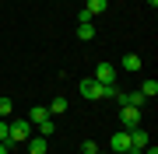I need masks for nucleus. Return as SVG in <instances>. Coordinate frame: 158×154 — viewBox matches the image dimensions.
Returning a JSON list of instances; mask_svg holds the SVG:
<instances>
[{"label":"nucleus","mask_w":158,"mask_h":154,"mask_svg":"<svg viewBox=\"0 0 158 154\" xmlns=\"http://www.w3.org/2000/svg\"><path fill=\"white\" fill-rule=\"evenodd\" d=\"M95 154H109V151H95Z\"/></svg>","instance_id":"nucleus-22"},{"label":"nucleus","mask_w":158,"mask_h":154,"mask_svg":"<svg viewBox=\"0 0 158 154\" xmlns=\"http://www.w3.org/2000/svg\"><path fill=\"white\" fill-rule=\"evenodd\" d=\"M85 11H88L91 18H98V14H106V11H109V0H88Z\"/></svg>","instance_id":"nucleus-9"},{"label":"nucleus","mask_w":158,"mask_h":154,"mask_svg":"<svg viewBox=\"0 0 158 154\" xmlns=\"http://www.w3.org/2000/svg\"><path fill=\"white\" fill-rule=\"evenodd\" d=\"M42 119H49V109H46V105H35L32 112H28V123H32V126H39Z\"/></svg>","instance_id":"nucleus-11"},{"label":"nucleus","mask_w":158,"mask_h":154,"mask_svg":"<svg viewBox=\"0 0 158 154\" xmlns=\"http://www.w3.org/2000/svg\"><path fill=\"white\" fill-rule=\"evenodd\" d=\"M95 81L98 84H116V67L113 63H98L95 67Z\"/></svg>","instance_id":"nucleus-5"},{"label":"nucleus","mask_w":158,"mask_h":154,"mask_svg":"<svg viewBox=\"0 0 158 154\" xmlns=\"http://www.w3.org/2000/svg\"><path fill=\"white\" fill-rule=\"evenodd\" d=\"M0 154H11V144L7 140H0Z\"/></svg>","instance_id":"nucleus-19"},{"label":"nucleus","mask_w":158,"mask_h":154,"mask_svg":"<svg viewBox=\"0 0 158 154\" xmlns=\"http://www.w3.org/2000/svg\"><path fill=\"white\" fill-rule=\"evenodd\" d=\"M141 95L148 98V102H151V98L158 95V81H151V77H144V84H141Z\"/></svg>","instance_id":"nucleus-14"},{"label":"nucleus","mask_w":158,"mask_h":154,"mask_svg":"<svg viewBox=\"0 0 158 154\" xmlns=\"http://www.w3.org/2000/svg\"><path fill=\"white\" fill-rule=\"evenodd\" d=\"M11 137V119H0V140Z\"/></svg>","instance_id":"nucleus-17"},{"label":"nucleus","mask_w":158,"mask_h":154,"mask_svg":"<svg viewBox=\"0 0 158 154\" xmlns=\"http://www.w3.org/2000/svg\"><path fill=\"white\" fill-rule=\"evenodd\" d=\"M77 91L85 95L88 102H98V98H102V84H98L95 77H85V81H81V88H77Z\"/></svg>","instance_id":"nucleus-4"},{"label":"nucleus","mask_w":158,"mask_h":154,"mask_svg":"<svg viewBox=\"0 0 158 154\" xmlns=\"http://www.w3.org/2000/svg\"><path fill=\"white\" fill-rule=\"evenodd\" d=\"M11 112H14V102H11V98H0V119H11Z\"/></svg>","instance_id":"nucleus-16"},{"label":"nucleus","mask_w":158,"mask_h":154,"mask_svg":"<svg viewBox=\"0 0 158 154\" xmlns=\"http://www.w3.org/2000/svg\"><path fill=\"white\" fill-rule=\"evenodd\" d=\"M116 102H119V105H130V109H144V105H148V98H144L141 91H130V95L119 91V95H116Z\"/></svg>","instance_id":"nucleus-6"},{"label":"nucleus","mask_w":158,"mask_h":154,"mask_svg":"<svg viewBox=\"0 0 158 154\" xmlns=\"http://www.w3.org/2000/svg\"><path fill=\"white\" fill-rule=\"evenodd\" d=\"M32 137V123L28 119H11V137H7V144H25Z\"/></svg>","instance_id":"nucleus-1"},{"label":"nucleus","mask_w":158,"mask_h":154,"mask_svg":"<svg viewBox=\"0 0 158 154\" xmlns=\"http://www.w3.org/2000/svg\"><path fill=\"white\" fill-rule=\"evenodd\" d=\"M53 133H56V123H53V116H49V119L39 123V137H53Z\"/></svg>","instance_id":"nucleus-15"},{"label":"nucleus","mask_w":158,"mask_h":154,"mask_svg":"<svg viewBox=\"0 0 158 154\" xmlns=\"http://www.w3.org/2000/svg\"><path fill=\"white\" fill-rule=\"evenodd\" d=\"M148 144H151V137H148L141 126H137V130H130V147H134V151H144Z\"/></svg>","instance_id":"nucleus-7"},{"label":"nucleus","mask_w":158,"mask_h":154,"mask_svg":"<svg viewBox=\"0 0 158 154\" xmlns=\"http://www.w3.org/2000/svg\"><path fill=\"white\" fill-rule=\"evenodd\" d=\"M28 154H46V137H28Z\"/></svg>","instance_id":"nucleus-12"},{"label":"nucleus","mask_w":158,"mask_h":154,"mask_svg":"<svg viewBox=\"0 0 158 154\" xmlns=\"http://www.w3.org/2000/svg\"><path fill=\"white\" fill-rule=\"evenodd\" d=\"M77 39L81 42H91V39H95V21H77Z\"/></svg>","instance_id":"nucleus-8"},{"label":"nucleus","mask_w":158,"mask_h":154,"mask_svg":"<svg viewBox=\"0 0 158 154\" xmlns=\"http://www.w3.org/2000/svg\"><path fill=\"white\" fill-rule=\"evenodd\" d=\"M46 109H49V116H63V112H67V98H63V95H60V98H53Z\"/></svg>","instance_id":"nucleus-13"},{"label":"nucleus","mask_w":158,"mask_h":154,"mask_svg":"<svg viewBox=\"0 0 158 154\" xmlns=\"http://www.w3.org/2000/svg\"><path fill=\"white\" fill-rule=\"evenodd\" d=\"M123 70L127 74H137V70H141V56H137V53H127L123 56Z\"/></svg>","instance_id":"nucleus-10"},{"label":"nucleus","mask_w":158,"mask_h":154,"mask_svg":"<svg viewBox=\"0 0 158 154\" xmlns=\"http://www.w3.org/2000/svg\"><path fill=\"white\" fill-rule=\"evenodd\" d=\"M141 154H158V147H155V144H148V147H144Z\"/></svg>","instance_id":"nucleus-20"},{"label":"nucleus","mask_w":158,"mask_h":154,"mask_svg":"<svg viewBox=\"0 0 158 154\" xmlns=\"http://www.w3.org/2000/svg\"><path fill=\"white\" fill-rule=\"evenodd\" d=\"M95 151H98L95 140H85V144H81V154H95Z\"/></svg>","instance_id":"nucleus-18"},{"label":"nucleus","mask_w":158,"mask_h":154,"mask_svg":"<svg viewBox=\"0 0 158 154\" xmlns=\"http://www.w3.org/2000/svg\"><path fill=\"white\" fill-rule=\"evenodd\" d=\"M123 151H130V130H119L109 137V154H123Z\"/></svg>","instance_id":"nucleus-3"},{"label":"nucleus","mask_w":158,"mask_h":154,"mask_svg":"<svg viewBox=\"0 0 158 154\" xmlns=\"http://www.w3.org/2000/svg\"><path fill=\"white\" fill-rule=\"evenodd\" d=\"M119 123H123V130H137V126H141V109L119 105Z\"/></svg>","instance_id":"nucleus-2"},{"label":"nucleus","mask_w":158,"mask_h":154,"mask_svg":"<svg viewBox=\"0 0 158 154\" xmlns=\"http://www.w3.org/2000/svg\"><path fill=\"white\" fill-rule=\"evenodd\" d=\"M123 154H141V151H134V147H130V151H123Z\"/></svg>","instance_id":"nucleus-21"}]
</instances>
